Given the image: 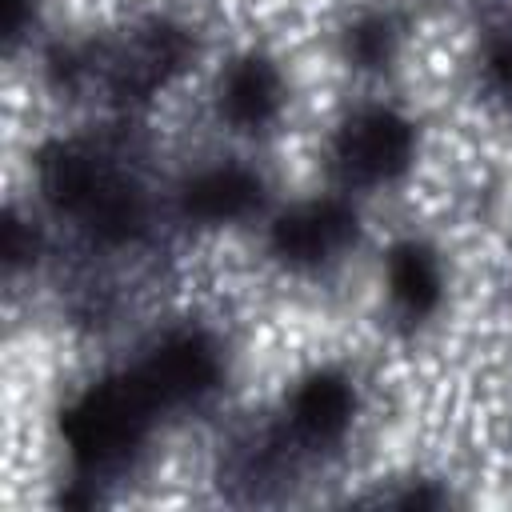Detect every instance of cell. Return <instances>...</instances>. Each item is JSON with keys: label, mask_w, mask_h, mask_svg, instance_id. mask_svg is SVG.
<instances>
[{"label": "cell", "mask_w": 512, "mask_h": 512, "mask_svg": "<svg viewBox=\"0 0 512 512\" xmlns=\"http://www.w3.org/2000/svg\"><path fill=\"white\" fill-rule=\"evenodd\" d=\"M388 52H392V28H388V20L368 16V20H360V24L348 32V56H352L356 64L376 68V64L388 60Z\"/></svg>", "instance_id": "cell-12"}, {"label": "cell", "mask_w": 512, "mask_h": 512, "mask_svg": "<svg viewBox=\"0 0 512 512\" xmlns=\"http://www.w3.org/2000/svg\"><path fill=\"white\" fill-rule=\"evenodd\" d=\"M352 232H356L352 208H344L340 200H316V204L284 212L272 224V248L292 264H312L344 248Z\"/></svg>", "instance_id": "cell-3"}, {"label": "cell", "mask_w": 512, "mask_h": 512, "mask_svg": "<svg viewBox=\"0 0 512 512\" xmlns=\"http://www.w3.org/2000/svg\"><path fill=\"white\" fill-rule=\"evenodd\" d=\"M388 284H392V296L396 304L408 312V316H424L436 308L440 300V272H436V260L428 256V248L420 244H400L388 260Z\"/></svg>", "instance_id": "cell-10"}, {"label": "cell", "mask_w": 512, "mask_h": 512, "mask_svg": "<svg viewBox=\"0 0 512 512\" xmlns=\"http://www.w3.org/2000/svg\"><path fill=\"white\" fill-rule=\"evenodd\" d=\"M184 52H188V40H184L176 28H152V32L136 44V52L124 60L116 88H120V92H136V96L152 92L156 84H164V80L180 68Z\"/></svg>", "instance_id": "cell-9"}, {"label": "cell", "mask_w": 512, "mask_h": 512, "mask_svg": "<svg viewBox=\"0 0 512 512\" xmlns=\"http://www.w3.org/2000/svg\"><path fill=\"white\" fill-rule=\"evenodd\" d=\"M276 104H280V80L272 72L268 60H240L224 88H220V108L224 116L236 124V128H260L276 116Z\"/></svg>", "instance_id": "cell-7"}, {"label": "cell", "mask_w": 512, "mask_h": 512, "mask_svg": "<svg viewBox=\"0 0 512 512\" xmlns=\"http://www.w3.org/2000/svg\"><path fill=\"white\" fill-rule=\"evenodd\" d=\"M352 420V388L336 372H316L300 384L292 400V428L308 444L336 440Z\"/></svg>", "instance_id": "cell-5"}, {"label": "cell", "mask_w": 512, "mask_h": 512, "mask_svg": "<svg viewBox=\"0 0 512 512\" xmlns=\"http://www.w3.org/2000/svg\"><path fill=\"white\" fill-rule=\"evenodd\" d=\"M336 160L360 184L388 180L412 160V128L388 108H368L344 124L336 140Z\"/></svg>", "instance_id": "cell-2"}, {"label": "cell", "mask_w": 512, "mask_h": 512, "mask_svg": "<svg viewBox=\"0 0 512 512\" xmlns=\"http://www.w3.org/2000/svg\"><path fill=\"white\" fill-rule=\"evenodd\" d=\"M40 184H44V196L52 200V208L80 216L88 208V200L96 196V188L104 184V172L96 168L92 156H84L76 148H56V152H48V160L40 168Z\"/></svg>", "instance_id": "cell-8"}, {"label": "cell", "mask_w": 512, "mask_h": 512, "mask_svg": "<svg viewBox=\"0 0 512 512\" xmlns=\"http://www.w3.org/2000/svg\"><path fill=\"white\" fill-rule=\"evenodd\" d=\"M140 372H144L148 384L156 388L160 404H176V400H192V396H200L204 388H212L220 364H216V348H212L204 336L184 332V336L164 340Z\"/></svg>", "instance_id": "cell-4"}, {"label": "cell", "mask_w": 512, "mask_h": 512, "mask_svg": "<svg viewBox=\"0 0 512 512\" xmlns=\"http://www.w3.org/2000/svg\"><path fill=\"white\" fill-rule=\"evenodd\" d=\"M260 200V180L244 168H212L200 172L188 188H184V212L208 224H224V220H240L256 208Z\"/></svg>", "instance_id": "cell-6"}, {"label": "cell", "mask_w": 512, "mask_h": 512, "mask_svg": "<svg viewBox=\"0 0 512 512\" xmlns=\"http://www.w3.org/2000/svg\"><path fill=\"white\" fill-rule=\"evenodd\" d=\"M80 220H84L88 232L100 236V240H128V236H136L140 224H144L140 192L128 188L124 180L104 176V184L96 188V196L88 200V208L80 212Z\"/></svg>", "instance_id": "cell-11"}, {"label": "cell", "mask_w": 512, "mask_h": 512, "mask_svg": "<svg viewBox=\"0 0 512 512\" xmlns=\"http://www.w3.org/2000/svg\"><path fill=\"white\" fill-rule=\"evenodd\" d=\"M488 76L496 88L512 92V40H496L488 48Z\"/></svg>", "instance_id": "cell-13"}, {"label": "cell", "mask_w": 512, "mask_h": 512, "mask_svg": "<svg viewBox=\"0 0 512 512\" xmlns=\"http://www.w3.org/2000/svg\"><path fill=\"white\" fill-rule=\"evenodd\" d=\"M164 408L148 376L136 368L128 376L104 380L92 392H84L64 412V440L72 456L84 468H108L132 452V444L144 436L152 412Z\"/></svg>", "instance_id": "cell-1"}]
</instances>
